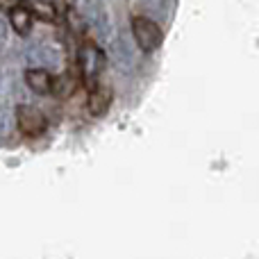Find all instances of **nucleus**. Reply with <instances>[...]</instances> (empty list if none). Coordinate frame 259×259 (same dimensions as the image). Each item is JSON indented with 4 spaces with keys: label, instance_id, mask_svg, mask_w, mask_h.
I'll use <instances>...</instances> for the list:
<instances>
[{
    "label": "nucleus",
    "instance_id": "nucleus-1",
    "mask_svg": "<svg viewBox=\"0 0 259 259\" xmlns=\"http://www.w3.org/2000/svg\"><path fill=\"white\" fill-rule=\"evenodd\" d=\"M132 34H134L137 46L143 50V53H152V50H157L161 46V39H164L159 25L148 16H134L132 18Z\"/></svg>",
    "mask_w": 259,
    "mask_h": 259
},
{
    "label": "nucleus",
    "instance_id": "nucleus-2",
    "mask_svg": "<svg viewBox=\"0 0 259 259\" xmlns=\"http://www.w3.org/2000/svg\"><path fill=\"white\" fill-rule=\"evenodd\" d=\"M16 125L23 137L39 139V137H44L46 130H48V121H46V116L36 107L21 105V107L16 109Z\"/></svg>",
    "mask_w": 259,
    "mask_h": 259
},
{
    "label": "nucleus",
    "instance_id": "nucleus-3",
    "mask_svg": "<svg viewBox=\"0 0 259 259\" xmlns=\"http://www.w3.org/2000/svg\"><path fill=\"white\" fill-rule=\"evenodd\" d=\"M89 96H87V109H89L91 116H103L107 114V109L112 107V100H114V91L112 87L107 84L105 80H94L89 82Z\"/></svg>",
    "mask_w": 259,
    "mask_h": 259
},
{
    "label": "nucleus",
    "instance_id": "nucleus-4",
    "mask_svg": "<svg viewBox=\"0 0 259 259\" xmlns=\"http://www.w3.org/2000/svg\"><path fill=\"white\" fill-rule=\"evenodd\" d=\"M103 62H105V57H103V53H100L96 46H91V44H87V46H82V50H80V75H82V82H94V80H98V75H100V71H103Z\"/></svg>",
    "mask_w": 259,
    "mask_h": 259
},
{
    "label": "nucleus",
    "instance_id": "nucleus-5",
    "mask_svg": "<svg viewBox=\"0 0 259 259\" xmlns=\"http://www.w3.org/2000/svg\"><path fill=\"white\" fill-rule=\"evenodd\" d=\"M80 84H82L80 68L73 66V68H68L66 73H62V75H57L53 80V94L57 96V98L66 100V98H71L77 89H80Z\"/></svg>",
    "mask_w": 259,
    "mask_h": 259
},
{
    "label": "nucleus",
    "instance_id": "nucleus-6",
    "mask_svg": "<svg viewBox=\"0 0 259 259\" xmlns=\"http://www.w3.org/2000/svg\"><path fill=\"white\" fill-rule=\"evenodd\" d=\"M53 80L55 77L48 71H44V68H30V71H25V84L39 96L53 94Z\"/></svg>",
    "mask_w": 259,
    "mask_h": 259
},
{
    "label": "nucleus",
    "instance_id": "nucleus-7",
    "mask_svg": "<svg viewBox=\"0 0 259 259\" xmlns=\"http://www.w3.org/2000/svg\"><path fill=\"white\" fill-rule=\"evenodd\" d=\"M21 5L32 14V18H39L44 23L57 21V7L50 0H21Z\"/></svg>",
    "mask_w": 259,
    "mask_h": 259
},
{
    "label": "nucleus",
    "instance_id": "nucleus-8",
    "mask_svg": "<svg viewBox=\"0 0 259 259\" xmlns=\"http://www.w3.org/2000/svg\"><path fill=\"white\" fill-rule=\"evenodd\" d=\"M7 16H9V23H12V27H14V32H16V34H21V36L30 34V30H32V14L27 12L21 3L14 5V7L7 12Z\"/></svg>",
    "mask_w": 259,
    "mask_h": 259
}]
</instances>
